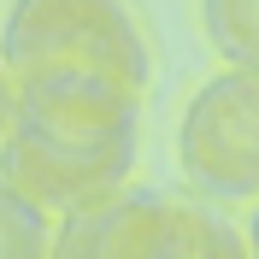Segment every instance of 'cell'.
<instances>
[{"label": "cell", "instance_id": "2", "mask_svg": "<svg viewBox=\"0 0 259 259\" xmlns=\"http://www.w3.org/2000/svg\"><path fill=\"white\" fill-rule=\"evenodd\" d=\"M0 59L18 82L53 71H100L142 95L153 77L147 35L124 0H12L0 18Z\"/></svg>", "mask_w": 259, "mask_h": 259}, {"label": "cell", "instance_id": "1", "mask_svg": "<svg viewBox=\"0 0 259 259\" xmlns=\"http://www.w3.org/2000/svg\"><path fill=\"white\" fill-rule=\"evenodd\" d=\"M142 147V95L100 71L18 82V118L0 142V177L48 218L118 200Z\"/></svg>", "mask_w": 259, "mask_h": 259}, {"label": "cell", "instance_id": "9", "mask_svg": "<svg viewBox=\"0 0 259 259\" xmlns=\"http://www.w3.org/2000/svg\"><path fill=\"white\" fill-rule=\"evenodd\" d=\"M247 247H253V259H259V200H253V218H247Z\"/></svg>", "mask_w": 259, "mask_h": 259}, {"label": "cell", "instance_id": "5", "mask_svg": "<svg viewBox=\"0 0 259 259\" xmlns=\"http://www.w3.org/2000/svg\"><path fill=\"white\" fill-rule=\"evenodd\" d=\"M206 41L230 59V71L259 77V0H200Z\"/></svg>", "mask_w": 259, "mask_h": 259}, {"label": "cell", "instance_id": "7", "mask_svg": "<svg viewBox=\"0 0 259 259\" xmlns=\"http://www.w3.org/2000/svg\"><path fill=\"white\" fill-rule=\"evenodd\" d=\"M189 259H253V247H247V230L212 218L206 206H194V247H189Z\"/></svg>", "mask_w": 259, "mask_h": 259}, {"label": "cell", "instance_id": "6", "mask_svg": "<svg viewBox=\"0 0 259 259\" xmlns=\"http://www.w3.org/2000/svg\"><path fill=\"white\" fill-rule=\"evenodd\" d=\"M0 259H53V224L24 189L0 177Z\"/></svg>", "mask_w": 259, "mask_h": 259}, {"label": "cell", "instance_id": "3", "mask_svg": "<svg viewBox=\"0 0 259 259\" xmlns=\"http://www.w3.org/2000/svg\"><path fill=\"white\" fill-rule=\"evenodd\" d=\"M177 165L212 200H259V77L218 71L189 95Z\"/></svg>", "mask_w": 259, "mask_h": 259}, {"label": "cell", "instance_id": "4", "mask_svg": "<svg viewBox=\"0 0 259 259\" xmlns=\"http://www.w3.org/2000/svg\"><path fill=\"white\" fill-rule=\"evenodd\" d=\"M194 206L159 189H124L53 230V259H189Z\"/></svg>", "mask_w": 259, "mask_h": 259}, {"label": "cell", "instance_id": "8", "mask_svg": "<svg viewBox=\"0 0 259 259\" xmlns=\"http://www.w3.org/2000/svg\"><path fill=\"white\" fill-rule=\"evenodd\" d=\"M12 118H18V77L6 71V59H0V142H6Z\"/></svg>", "mask_w": 259, "mask_h": 259}]
</instances>
